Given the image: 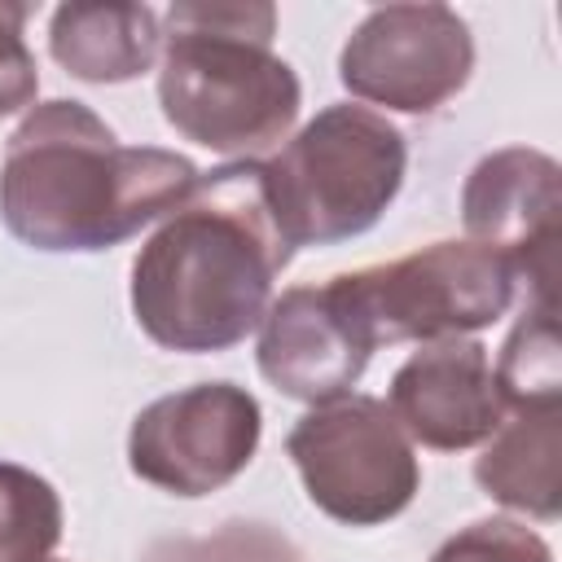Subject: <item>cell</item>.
<instances>
[{"mask_svg": "<svg viewBox=\"0 0 562 562\" xmlns=\"http://www.w3.org/2000/svg\"><path fill=\"white\" fill-rule=\"evenodd\" d=\"M263 162L237 158L193 180L132 259V316L162 351H228L259 329L290 263Z\"/></svg>", "mask_w": 562, "mask_h": 562, "instance_id": "1", "label": "cell"}, {"mask_svg": "<svg viewBox=\"0 0 562 562\" xmlns=\"http://www.w3.org/2000/svg\"><path fill=\"white\" fill-rule=\"evenodd\" d=\"M198 167L158 145H123L83 101L31 105L0 162V220L44 255L110 250L184 202Z\"/></svg>", "mask_w": 562, "mask_h": 562, "instance_id": "2", "label": "cell"}, {"mask_svg": "<svg viewBox=\"0 0 562 562\" xmlns=\"http://www.w3.org/2000/svg\"><path fill=\"white\" fill-rule=\"evenodd\" d=\"M272 4H171L162 13L158 105L193 145L250 158L285 140L303 88L272 53Z\"/></svg>", "mask_w": 562, "mask_h": 562, "instance_id": "3", "label": "cell"}, {"mask_svg": "<svg viewBox=\"0 0 562 562\" xmlns=\"http://www.w3.org/2000/svg\"><path fill=\"white\" fill-rule=\"evenodd\" d=\"M408 171L404 132L369 105H325L263 162L272 215L299 246H338L369 233Z\"/></svg>", "mask_w": 562, "mask_h": 562, "instance_id": "4", "label": "cell"}, {"mask_svg": "<svg viewBox=\"0 0 562 562\" xmlns=\"http://www.w3.org/2000/svg\"><path fill=\"white\" fill-rule=\"evenodd\" d=\"M373 351L386 342L465 338L501 321L518 294L514 268L474 241H430L391 263L334 277Z\"/></svg>", "mask_w": 562, "mask_h": 562, "instance_id": "5", "label": "cell"}, {"mask_svg": "<svg viewBox=\"0 0 562 562\" xmlns=\"http://www.w3.org/2000/svg\"><path fill=\"white\" fill-rule=\"evenodd\" d=\"M307 501L342 527H378L404 514L422 487L413 439L378 395L312 404L285 435Z\"/></svg>", "mask_w": 562, "mask_h": 562, "instance_id": "6", "label": "cell"}, {"mask_svg": "<svg viewBox=\"0 0 562 562\" xmlns=\"http://www.w3.org/2000/svg\"><path fill=\"white\" fill-rule=\"evenodd\" d=\"M263 413L246 386L198 382L158 395L132 417L127 465L171 496H211L233 483L259 452Z\"/></svg>", "mask_w": 562, "mask_h": 562, "instance_id": "7", "label": "cell"}, {"mask_svg": "<svg viewBox=\"0 0 562 562\" xmlns=\"http://www.w3.org/2000/svg\"><path fill=\"white\" fill-rule=\"evenodd\" d=\"M474 70V35L448 4H382L360 18L338 53V79L356 101L400 114H435Z\"/></svg>", "mask_w": 562, "mask_h": 562, "instance_id": "8", "label": "cell"}, {"mask_svg": "<svg viewBox=\"0 0 562 562\" xmlns=\"http://www.w3.org/2000/svg\"><path fill=\"white\" fill-rule=\"evenodd\" d=\"M558 162L544 149L509 145L483 154L461 184V224L465 241L501 255L514 277L527 285V303L553 299V259H558Z\"/></svg>", "mask_w": 562, "mask_h": 562, "instance_id": "9", "label": "cell"}, {"mask_svg": "<svg viewBox=\"0 0 562 562\" xmlns=\"http://www.w3.org/2000/svg\"><path fill=\"white\" fill-rule=\"evenodd\" d=\"M369 356L373 342L364 338L334 277L325 285H290L281 299L268 303L259 321V373L281 395L303 404H329L338 395H351Z\"/></svg>", "mask_w": 562, "mask_h": 562, "instance_id": "10", "label": "cell"}, {"mask_svg": "<svg viewBox=\"0 0 562 562\" xmlns=\"http://www.w3.org/2000/svg\"><path fill=\"white\" fill-rule=\"evenodd\" d=\"M386 408L413 443L435 452L479 448L505 422L487 347L474 338H439L413 351L391 378Z\"/></svg>", "mask_w": 562, "mask_h": 562, "instance_id": "11", "label": "cell"}, {"mask_svg": "<svg viewBox=\"0 0 562 562\" xmlns=\"http://www.w3.org/2000/svg\"><path fill=\"white\" fill-rule=\"evenodd\" d=\"M162 18L149 4L75 0L48 18L53 61L83 83H127L158 61Z\"/></svg>", "mask_w": 562, "mask_h": 562, "instance_id": "12", "label": "cell"}, {"mask_svg": "<svg viewBox=\"0 0 562 562\" xmlns=\"http://www.w3.org/2000/svg\"><path fill=\"white\" fill-rule=\"evenodd\" d=\"M562 404L558 408H522L496 426L474 461L479 487L527 518L553 522L562 514Z\"/></svg>", "mask_w": 562, "mask_h": 562, "instance_id": "13", "label": "cell"}, {"mask_svg": "<svg viewBox=\"0 0 562 562\" xmlns=\"http://www.w3.org/2000/svg\"><path fill=\"white\" fill-rule=\"evenodd\" d=\"M496 391L505 413L558 408L562 404V347H558V303H527L509 329L496 360Z\"/></svg>", "mask_w": 562, "mask_h": 562, "instance_id": "14", "label": "cell"}, {"mask_svg": "<svg viewBox=\"0 0 562 562\" xmlns=\"http://www.w3.org/2000/svg\"><path fill=\"white\" fill-rule=\"evenodd\" d=\"M61 540L57 487L18 465L0 461V562H44Z\"/></svg>", "mask_w": 562, "mask_h": 562, "instance_id": "15", "label": "cell"}, {"mask_svg": "<svg viewBox=\"0 0 562 562\" xmlns=\"http://www.w3.org/2000/svg\"><path fill=\"white\" fill-rule=\"evenodd\" d=\"M145 562H303L299 549L263 522H224L215 536L154 544Z\"/></svg>", "mask_w": 562, "mask_h": 562, "instance_id": "16", "label": "cell"}, {"mask_svg": "<svg viewBox=\"0 0 562 562\" xmlns=\"http://www.w3.org/2000/svg\"><path fill=\"white\" fill-rule=\"evenodd\" d=\"M430 562H553V549L518 518H479L448 536Z\"/></svg>", "mask_w": 562, "mask_h": 562, "instance_id": "17", "label": "cell"}, {"mask_svg": "<svg viewBox=\"0 0 562 562\" xmlns=\"http://www.w3.org/2000/svg\"><path fill=\"white\" fill-rule=\"evenodd\" d=\"M26 13H31L26 4H0V119L26 110L40 92L35 57L22 40Z\"/></svg>", "mask_w": 562, "mask_h": 562, "instance_id": "18", "label": "cell"}, {"mask_svg": "<svg viewBox=\"0 0 562 562\" xmlns=\"http://www.w3.org/2000/svg\"><path fill=\"white\" fill-rule=\"evenodd\" d=\"M44 562H48V558H44Z\"/></svg>", "mask_w": 562, "mask_h": 562, "instance_id": "19", "label": "cell"}]
</instances>
